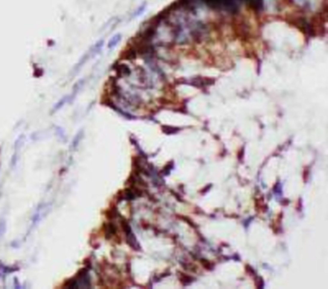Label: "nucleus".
I'll return each mask as SVG.
<instances>
[{
  "instance_id": "4",
  "label": "nucleus",
  "mask_w": 328,
  "mask_h": 289,
  "mask_svg": "<svg viewBox=\"0 0 328 289\" xmlns=\"http://www.w3.org/2000/svg\"><path fill=\"white\" fill-rule=\"evenodd\" d=\"M121 38H122L121 34H116L115 36H113V37L109 39V42H108V49H110V50H111V49H114V48L116 47L119 42H120Z\"/></svg>"
},
{
  "instance_id": "11",
  "label": "nucleus",
  "mask_w": 328,
  "mask_h": 289,
  "mask_svg": "<svg viewBox=\"0 0 328 289\" xmlns=\"http://www.w3.org/2000/svg\"><path fill=\"white\" fill-rule=\"evenodd\" d=\"M201 262H202V264L204 265V267H206L207 269H211V268H212V264H211L210 262L208 261V260L202 259V260H201Z\"/></svg>"
},
{
  "instance_id": "7",
  "label": "nucleus",
  "mask_w": 328,
  "mask_h": 289,
  "mask_svg": "<svg viewBox=\"0 0 328 289\" xmlns=\"http://www.w3.org/2000/svg\"><path fill=\"white\" fill-rule=\"evenodd\" d=\"M106 215H107L108 219H114L116 218L117 216V210L116 208H110L107 211H106Z\"/></svg>"
},
{
  "instance_id": "3",
  "label": "nucleus",
  "mask_w": 328,
  "mask_h": 289,
  "mask_svg": "<svg viewBox=\"0 0 328 289\" xmlns=\"http://www.w3.org/2000/svg\"><path fill=\"white\" fill-rule=\"evenodd\" d=\"M105 236L106 238H110L112 237L113 235H115L117 233V227L114 223H108L105 226Z\"/></svg>"
},
{
  "instance_id": "10",
  "label": "nucleus",
  "mask_w": 328,
  "mask_h": 289,
  "mask_svg": "<svg viewBox=\"0 0 328 289\" xmlns=\"http://www.w3.org/2000/svg\"><path fill=\"white\" fill-rule=\"evenodd\" d=\"M192 277H189V276H186L185 274H181V278H180V281L182 282L184 284H188L190 282H192L193 279H190Z\"/></svg>"
},
{
  "instance_id": "8",
  "label": "nucleus",
  "mask_w": 328,
  "mask_h": 289,
  "mask_svg": "<svg viewBox=\"0 0 328 289\" xmlns=\"http://www.w3.org/2000/svg\"><path fill=\"white\" fill-rule=\"evenodd\" d=\"M66 100H68V96H65V97H64L63 99H61V100L58 102V103L56 104V106L54 107V110H53V112H56V110H60V109L62 108V107H63V106L65 104Z\"/></svg>"
},
{
  "instance_id": "6",
  "label": "nucleus",
  "mask_w": 328,
  "mask_h": 289,
  "mask_svg": "<svg viewBox=\"0 0 328 289\" xmlns=\"http://www.w3.org/2000/svg\"><path fill=\"white\" fill-rule=\"evenodd\" d=\"M104 45V39H100V41H97L94 45H92L91 48L92 50V54H94V56H95L96 54H98V53L101 51V49H102V47Z\"/></svg>"
},
{
  "instance_id": "5",
  "label": "nucleus",
  "mask_w": 328,
  "mask_h": 289,
  "mask_svg": "<svg viewBox=\"0 0 328 289\" xmlns=\"http://www.w3.org/2000/svg\"><path fill=\"white\" fill-rule=\"evenodd\" d=\"M146 7H147V2L145 1V2H144V3H141V5L136 9V11H135L134 13H133V15L131 16V19H135V17L140 16H141V15L143 14V13L145 11Z\"/></svg>"
},
{
  "instance_id": "12",
  "label": "nucleus",
  "mask_w": 328,
  "mask_h": 289,
  "mask_svg": "<svg viewBox=\"0 0 328 289\" xmlns=\"http://www.w3.org/2000/svg\"><path fill=\"white\" fill-rule=\"evenodd\" d=\"M163 129H166V130H167V131H170V134H171V133H176L175 131H178L179 130V129H177V128H171V127H166V126H163Z\"/></svg>"
},
{
  "instance_id": "9",
  "label": "nucleus",
  "mask_w": 328,
  "mask_h": 289,
  "mask_svg": "<svg viewBox=\"0 0 328 289\" xmlns=\"http://www.w3.org/2000/svg\"><path fill=\"white\" fill-rule=\"evenodd\" d=\"M121 226H122V229L124 230V233H125L126 234L131 233V228H130V226H129V224H128V222L126 220L121 221Z\"/></svg>"
},
{
  "instance_id": "2",
  "label": "nucleus",
  "mask_w": 328,
  "mask_h": 289,
  "mask_svg": "<svg viewBox=\"0 0 328 289\" xmlns=\"http://www.w3.org/2000/svg\"><path fill=\"white\" fill-rule=\"evenodd\" d=\"M91 57H94V54H92V50H91V48H90V49H89V50L85 53V54H84V55L81 57V59L78 61V63L76 64V65L74 66V69H73V70H74V72H77V71H79V69H80V68L82 67V66H83L84 64H85L89 60L91 59Z\"/></svg>"
},
{
  "instance_id": "1",
  "label": "nucleus",
  "mask_w": 328,
  "mask_h": 289,
  "mask_svg": "<svg viewBox=\"0 0 328 289\" xmlns=\"http://www.w3.org/2000/svg\"><path fill=\"white\" fill-rule=\"evenodd\" d=\"M114 68L116 70L118 76H129L131 74V69L130 67L125 64H115Z\"/></svg>"
}]
</instances>
